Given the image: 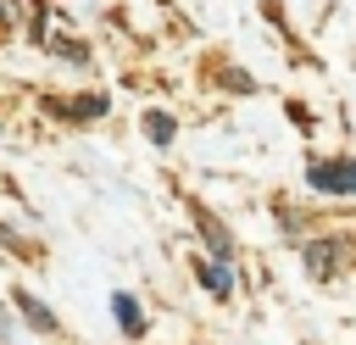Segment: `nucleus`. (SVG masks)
Segmentation results:
<instances>
[{
    "label": "nucleus",
    "instance_id": "nucleus-1",
    "mask_svg": "<svg viewBox=\"0 0 356 345\" xmlns=\"http://www.w3.org/2000/svg\"><path fill=\"white\" fill-rule=\"evenodd\" d=\"M356 256V245L350 239H306L300 245V262L317 273V278H334V273H345V262Z\"/></svg>",
    "mask_w": 356,
    "mask_h": 345
},
{
    "label": "nucleus",
    "instance_id": "nucleus-2",
    "mask_svg": "<svg viewBox=\"0 0 356 345\" xmlns=\"http://www.w3.org/2000/svg\"><path fill=\"white\" fill-rule=\"evenodd\" d=\"M312 189L323 195H356V156H339V161H312L306 167Z\"/></svg>",
    "mask_w": 356,
    "mask_h": 345
},
{
    "label": "nucleus",
    "instance_id": "nucleus-3",
    "mask_svg": "<svg viewBox=\"0 0 356 345\" xmlns=\"http://www.w3.org/2000/svg\"><path fill=\"white\" fill-rule=\"evenodd\" d=\"M195 228H200V239L211 245V262H222V267H228V256H234V239H228V228H222L211 211H195Z\"/></svg>",
    "mask_w": 356,
    "mask_h": 345
},
{
    "label": "nucleus",
    "instance_id": "nucleus-4",
    "mask_svg": "<svg viewBox=\"0 0 356 345\" xmlns=\"http://www.w3.org/2000/svg\"><path fill=\"white\" fill-rule=\"evenodd\" d=\"M111 312H117V328H122L128 339H139V334H145V312H139V300H134L128 289H117V295H111Z\"/></svg>",
    "mask_w": 356,
    "mask_h": 345
},
{
    "label": "nucleus",
    "instance_id": "nucleus-5",
    "mask_svg": "<svg viewBox=\"0 0 356 345\" xmlns=\"http://www.w3.org/2000/svg\"><path fill=\"white\" fill-rule=\"evenodd\" d=\"M195 278L206 284V295H217V300H228L234 295V278H228V267L222 262H195Z\"/></svg>",
    "mask_w": 356,
    "mask_h": 345
},
{
    "label": "nucleus",
    "instance_id": "nucleus-6",
    "mask_svg": "<svg viewBox=\"0 0 356 345\" xmlns=\"http://www.w3.org/2000/svg\"><path fill=\"white\" fill-rule=\"evenodd\" d=\"M17 312H22V317H28V323H33L39 334H56V312H50V306H44L39 295H28V289H17Z\"/></svg>",
    "mask_w": 356,
    "mask_h": 345
},
{
    "label": "nucleus",
    "instance_id": "nucleus-7",
    "mask_svg": "<svg viewBox=\"0 0 356 345\" xmlns=\"http://www.w3.org/2000/svg\"><path fill=\"white\" fill-rule=\"evenodd\" d=\"M172 134H178V122H172V111H145V139L161 150V145H172Z\"/></svg>",
    "mask_w": 356,
    "mask_h": 345
},
{
    "label": "nucleus",
    "instance_id": "nucleus-8",
    "mask_svg": "<svg viewBox=\"0 0 356 345\" xmlns=\"http://www.w3.org/2000/svg\"><path fill=\"white\" fill-rule=\"evenodd\" d=\"M100 111H106V95H83V100H72V106H67V117H83V122H89V117H100Z\"/></svg>",
    "mask_w": 356,
    "mask_h": 345
},
{
    "label": "nucleus",
    "instance_id": "nucleus-9",
    "mask_svg": "<svg viewBox=\"0 0 356 345\" xmlns=\"http://www.w3.org/2000/svg\"><path fill=\"white\" fill-rule=\"evenodd\" d=\"M0 245H6V250H22V239H17L11 228H0Z\"/></svg>",
    "mask_w": 356,
    "mask_h": 345
}]
</instances>
